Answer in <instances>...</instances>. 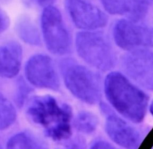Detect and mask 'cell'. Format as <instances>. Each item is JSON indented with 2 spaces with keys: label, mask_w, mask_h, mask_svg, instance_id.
Returning <instances> with one entry per match:
<instances>
[{
  "label": "cell",
  "mask_w": 153,
  "mask_h": 149,
  "mask_svg": "<svg viewBox=\"0 0 153 149\" xmlns=\"http://www.w3.org/2000/svg\"><path fill=\"white\" fill-rule=\"evenodd\" d=\"M103 87L108 101L120 114L134 123L143 120L148 97L127 77L120 72H111L106 75Z\"/></svg>",
  "instance_id": "cell-1"
},
{
  "label": "cell",
  "mask_w": 153,
  "mask_h": 149,
  "mask_svg": "<svg viewBox=\"0 0 153 149\" xmlns=\"http://www.w3.org/2000/svg\"><path fill=\"white\" fill-rule=\"evenodd\" d=\"M26 114L54 141L68 139L71 135L72 109L51 95L37 96L29 102Z\"/></svg>",
  "instance_id": "cell-2"
},
{
  "label": "cell",
  "mask_w": 153,
  "mask_h": 149,
  "mask_svg": "<svg viewBox=\"0 0 153 149\" xmlns=\"http://www.w3.org/2000/svg\"><path fill=\"white\" fill-rule=\"evenodd\" d=\"M57 65L64 84L74 96L88 104L99 102L102 84L97 71L74 57H63Z\"/></svg>",
  "instance_id": "cell-3"
},
{
  "label": "cell",
  "mask_w": 153,
  "mask_h": 149,
  "mask_svg": "<svg viewBox=\"0 0 153 149\" xmlns=\"http://www.w3.org/2000/svg\"><path fill=\"white\" fill-rule=\"evenodd\" d=\"M74 44L78 56L96 71L111 70L117 63V54L111 41L99 30L79 31Z\"/></svg>",
  "instance_id": "cell-4"
},
{
  "label": "cell",
  "mask_w": 153,
  "mask_h": 149,
  "mask_svg": "<svg viewBox=\"0 0 153 149\" xmlns=\"http://www.w3.org/2000/svg\"><path fill=\"white\" fill-rule=\"evenodd\" d=\"M40 29L47 50L57 56L69 54L74 40L60 10L54 5L42 9L40 17Z\"/></svg>",
  "instance_id": "cell-5"
},
{
  "label": "cell",
  "mask_w": 153,
  "mask_h": 149,
  "mask_svg": "<svg viewBox=\"0 0 153 149\" xmlns=\"http://www.w3.org/2000/svg\"><path fill=\"white\" fill-rule=\"evenodd\" d=\"M24 74L32 86L57 91L60 87V75L57 62L49 55L36 53L26 62Z\"/></svg>",
  "instance_id": "cell-6"
},
{
  "label": "cell",
  "mask_w": 153,
  "mask_h": 149,
  "mask_svg": "<svg viewBox=\"0 0 153 149\" xmlns=\"http://www.w3.org/2000/svg\"><path fill=\"white\" fill-rule=\"evenodd\" d=\"M116 44L129 51L153 47V28L129 19L116 22L112 30Z\"/></svg>",
  "instance_id": "cell-7"
},
{
  "label": "cell",
  "mask_w": 153,
  "mask_h": 149,
  "mask_svg": "<svg viewBox=\"0 0 153 149\" xmlns=\"http://www.w3.org/2000/svg\"><path fill=\"white\" fill-rule=\"evenodd\" d=\"M64 7L72 23L79 31L99 30L108 22L106 14L89 0H64Z\"/></svg>",
  "instance_id": "cell-8"
},
{
  "label": "cell",
  "mask_w": 153,
  "mask_h": 149,
  "mask_svg": "<svg viewBox=\"0 0 153 149\" xmlns=\"http://www.w3.org/2000/svg\"><path fill=\"white\" fill-rule=\"evenodd\" d=\"M123 71L141 87L153 90V51L149 49L129 51L121 59Z\"/></svg>",
  "instance_id": "cell-9"
},
{
  "label": "cell",
  "mask_w": 153,
  "mask_h": 149,
  "mask_svg": "<svg viewBox=\"0 0 153 149\" xmlns=\"http://www.w3.org/2000/svg\"><path fill=\"white\" fill-rule=\"evenodd\" d=\"M105 131L115 143L126 149H137L142 138L139 131L115 114H109L105 121Z\"/></svg>",
  "instance_id": "cell-10"
},
{
  "label": "cell",
  "mask_w": 153,
  "mask_h": 149,
  "mask_svg": "<svg viewBox=\"0 0 153 149\" xmlns=\"http://www.w3.org/2000/svg\"><path fill=\"white\" fill-rule=\"evenodd\" d=\"M23 48L16 40H9L0 45V77H16L22 68Z\"/></svg>",
  "instance_id": "cell-11"
},
{
  "label": "cell",
  "mask_w": 153,
  "mask_h": 149,
  "mask_svg": "<svg viewBox=\"0 0 153 149\" xmlns=\"http://www.w3.org/2000/svg\"><path fill=\"white\" fill-rule=\"evenodd\" d=\"M105 10L111 14L126 16L138 22L146 15L148 0H100Z\"/></svg>",
  "instance_id": "cell-12"
},
{
  "label": "cell",
  "mask_w": 153,
  "mask_h": 149,
  "mask_svg": "<svg viewBox=\"0 0 153 149\" xmlns=\"http://www.w3.org/2000/svg\"><path fill=\"white\" fill-rule=\"evenodd\" d=\"M14 30L17 37L26 44L41 46L43 41L39 28L32 18L27 15H22L16 20Z\"/></svg>",
  "instance_id": "cell-13"
},
{
  "label": "cell",
  "mask_w": 153,
  "mask_h": 149,
  "mask_svg": "<svg viewBox=\"0 0 153 149\" xmlns=\"http://www.w3.org/2000/svg\"><path fill=\"white\" fill-rule=\"evenodd\" d=\"M7 149H46L31 133L22 132L11 136L7 143Z\"/></svg>",
  "instance_id": "cell-14"
},
{
  "label": "cell",
  "mask_w": 153,
  "mask_h": 149,
  "mask_svg": "<svg viewBox=\"0 0 153 149\" xmlns=\"http://www.w3.org/2000/svg\"><path fill=\"white\" fill-rule=\"evenodd\" d=\"M17 117L13 104L0 92V130L11 126Z\"/></svg>",
  "instance_id": "cell-15"
},
{
  "label": "cell",
  "mask_w": 153,
  "mask_h": 149,
  "mask_svg": "<svg viewBox=\"0 0 153 149\" xmlns=\"http://www.w3.org/2000/svg\"><path fill=\"white\" fill-rule=\"evenodd\" d=\"M98 123L99 120L96 115L89 111H82L76 115L75 126L78 131L83 133L90 134L95 131Z\"/></svg>",
  "instance_id": "cell-16"
},
{
  "label": "cell",
  "mask_w": 153,
  "mask_h": 149,
  "mask_svg": "<svg viewBox=\"0 0 153 149\" xmlns=\"http://www.w3.org/2000/svg\"><path fill=\"white\" fill-rule=\"evenodd\" d=\"M10 25V19L7 13L0 7V35L8 29Z\"/></svg>",
  "instance_id": "cell-17"
},
{
  "label": "cell",
  "mask_w": 153,
  "mask_h": 149,
  "mask_svg": "<svg viewBox=\"0 0 153 149\" xmlns=\"http://www.w3.org/2000/svg\"><path fill=\"white\" fill-rule=\"evenodd\" d=\"M90 149H117L108 142L99 141L93 144Z\"/></svg>",
  "instance_id": "cell-18"
},
{
  "label": "cell",
  "mask_w": 153,
  "mask_h": 149,
  "mask_svg": "<svg viewBox=\"0 0 153 149\" xmlns=\"http://www.w3.org/2000/svg\"><path fill=\"white\" fill-rule=\"evenodd\" d=\"M149 111L151 113V114L153 115V101H152L151 105H150V107H149Z\"/></svg>",
  "instance_id": "cell-19"
},
{
  "label": "cell",
  "mask_w": 153,
  "mask_h": 149,
  "mask_svg": "<svg viewBox=\"0 0 153 149\" xmlns=\"http://www.w3.org/2000/svg\"><path fill=\"white\" fill-rule=\"evenodd\" d=\"M68 149H79L78 148H76V147H72L71 148H68Z\"/></svg>",
  "instance_id": "cell-20"
},
{
  "label": "cell",
  "mask_w": 153,
  "mask_h": 149,
  "mask_svg": "<svg viewBox=\"0 0 153 149\" xmlns=\"http://www.w3.org/2000/svg\"><path fill=\"white\" fill-rule=\"evenodd\" d=\"M0 149H2V148L1 147V146H0Z\"/></svg>",
  "instance_id": "cell-21"
}]
</instances>
